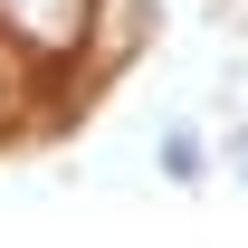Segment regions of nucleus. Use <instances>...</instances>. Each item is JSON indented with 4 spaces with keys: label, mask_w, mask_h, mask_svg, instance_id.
Instances as JSON below:
<instances>
[{
    "label": "nucleus",
    "mask_w": 248,
    "mask_h": 248,
    "mask_svg": "<svg viewBox=\"0 0 248 248\" xmlns=\"http://www.w3.org/2000/svg\"><path fill=\"white\" fill-rule=\"evenodd\" d=\"M86 10L95 0H0V29L19 38V48H38V58H67L86 38Z\"/></svg>",
    "instance_id": "nucleus-1"
},
{
    "label": "nucleus",
    "mask_w": 248,
    "mask_h": 248,
    "mask_svg": "<svg viewBox=\"0 0 248 248\" xmlns=\"http://www.w3.org/2000/svg\"><path fill=\"white\" fill-rule=\"evenodd\" d=\"M162 172H172V182H201V143L172 134V143H162Z\"/></svg>",
    "instance_id": "nucleus-2"
}]
</instances>
